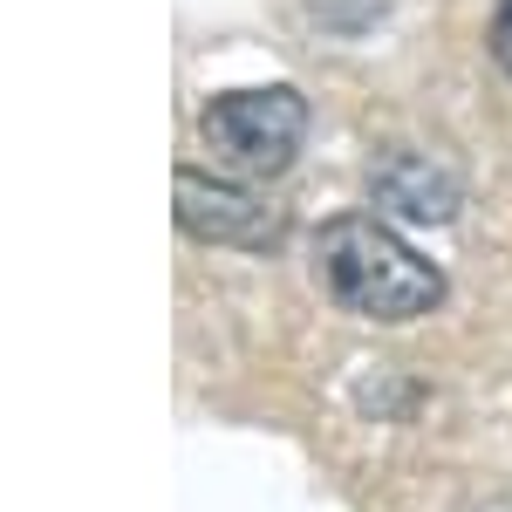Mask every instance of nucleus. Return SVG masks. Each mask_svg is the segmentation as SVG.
I'll list each match as a JSON object with an SVG mask.
<instances>
[{
    "instance_id": "obj_5",
    "label": "nucleus",
    "mask_w": 512,
    "mask_h": 512,
    "mask_svg": "<svg viewBox=\"0 0 512 512\" xmlns=\"http://www.w3.org/2000/svg\"><path fill=\"white\" fill-rule=\"evenodd\" d=\"M492 55H499V69L512 76V0H499V14H492Z\"/></svg>"
},
{
    "instance_id": "obj_3",
    "label": "nucleus",
    "mask_w": 512,
    "mask_h": 512,
    "mask_svg": "<svg viewBox=\"0 0 512 512\" xmlns=\"http://www.w3.org/2000/svg\"><path fill=\"white\" fill-rule=\"evenodd\" d=\"M171 212H178V226L205 246H274L287 233V212L267 205V198L253 192V185H239V178H212V171H178V185H171Z\"/></svg>"
},
{
    "instance_id": "obj_2",
    "label": "nucleus",
    "mask_w": 512,
    "mask_h": 512,
    "mask_svg": "<svg viewBox=\"0 0 512 512\" xmlns=\"http://www.w3.org/2000/svg\"><path fill=\"white\" fill-rule=\"evenodd\" d=\"M198 137H205V151L226 164L233 178H280L294 164V151H301V137H308V103L287 82L226 89V96L205 103Z\"/></svg>"
},
{
    "instance_id": "obj_1",
    "label": "nucleus",
    "mask_w": 512,
    "mask_h": 512,
    "mask_svg": "<svg viewBox=\"0 0 512 512\" xmlns=\"http://www.w3.org/2000/svg\"><path fill=\"white\" fill-rule=\"evenodd\" d=\"M315 274L328 287V301L362 321H417L444 301V274L403 233H390L369 212H349V219L321 226Z\"/></svg>"
},
{
    "instance_id": "obj_4",
    "label": "nucleus",
    "mask_w": 512,
    "mask_h": 512,
    "mask_svg": "<svg viewBox=\"0 0 512 512\" xmlns=\"http://www.w3.org/2000/svg\"><path fill=\"white\" fill-rule=\"evenodd\" d=\"M369 192L383 212L396 219H417V226H444L451 212H458V185H451V171L431 158H417V151H390V158L369 171Z\"/></svg>"
}]
</instances>
